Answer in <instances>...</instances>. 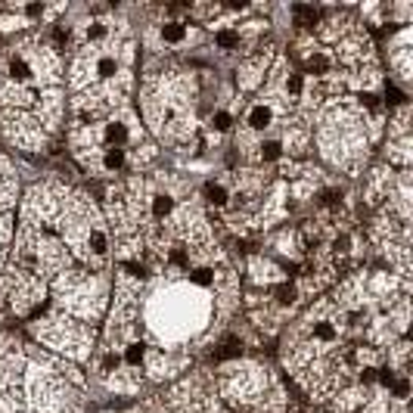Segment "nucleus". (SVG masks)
<instances>
[{"label": "nucleus", "instance_id": "nucleus-13", "mask_svg": "<svg viewBox=\"0 0 413 413\" xmlns=\"http://www.w3.org/2000/svg\"><path fill=\"white\" fill-rule=\"evenodd\" d=\"M208 196H211V202H224V190H221V186H208Z\"/></svg>", "mask_w": 413, "mask_h": 413}, {"label": "nucleus", "instance_id": "nucleus-8", "mask_svg": "<svg viewBox=\"0 0 413 413\" xmlns=\"http://www.w3.org/2000/svg\"><path fill=\"white\" fill-rule=\"evenodd\" d=\"M295 16L302 19V22H314V19H317V13H314L311 7H295Z\"/></svg>", "mask_w": 413, "mask_h": 413}, {"label": "nucleus", "instance_id": "nucleus-2", "mask_svg": "<svg viewBox=\"0 0 413 413\" xmlns=\"http://www.w3.org/2000/svg\"><path fill=\"white\" fill-rule=\"evenodd\" d=\"M171 208H174V202H171L168 196H156V202H153V211H156V217H165Z\"/></svg>", "mask_w": 413, "mask_h": 413}, {"label": "nucleus", "instance_id": "nucleus-12", "mask_svg": "<svg viewBox=\"0 0 413 413\" xmlns=\"http://www.w3.org/2000/svg\"><path fill=\"white\" fill-rule=\"evenodd\" d=\"M214 128H217V131H227V128H230V115H227V112H221V115L214 118Z\"/></svg>", "mask_w": 413, "mask_h": 413}, {"label": "nucleus", "instance_id": "nucleus-7", "mask_svg": "<svg viewBox=\"0 0 413 413\" xmlns=\"http://www.w3.org/2000/svg\"><path fill=\"white\" fill-rule=\"evenodd\" d=\"M261 156H264L268 162L280 159V143H277V140H274V143H264V146H261Z\"/></svg>", "mask_w": 413, "mask_h": 413}, {"label": "nucleus", "instance_id": "nucleus-3", "mask_svg": "<svg viewBox=\"0 0 413 413\" xmlns=\"http://www.w3.org/2000/svg\"><path fill=\"white\" fill-rule=\"evenodd\" d=\"M125 360L137 367V363L143 360V345H140V342H131V345H128V351H125Z\"/></svg>", "mask_w": 413, "mask_h": 413}, {"label": "nucleus", "instance_id": "nucleus-11", "mask_svg": "<svg viewBox=\"0 0 413 413\" xmlns=\"http://www.w3.org/2000/svg\"><path fill=\"white\" fill-rule=\"evenodd\" d=\"M165 37H168V41H180V37H183V28H180V25H168V28H165Z\"/></svg>", "mask_w": 413, "mask_h": 413}, {"label": "nucleus", "instance_id": "nucleus-6", "mask_svg": "<svg viewBox=\"0 0 413 413\" xmlns=\"http://www.w3.org/2000/svg\"><path fill=\"white\" fill-rule=\"evenodd\" d=\"M10 71H13V78H16V81H28V75H31V71H28V65H25L22 59H19V62H13V65H10Z\"/></svg>", "mask_w": 413, "mask_h": 413}, {"label": "nucleus", "instance_id": "nucleus-9", "mask_svg": "<svg viewBox=\"0 0 413 413\" xmlns=\"http://www.w3.org/2000/svg\"><path fill=\"white\" fill-rule=\"evenodd\" d=\"M236 41H239V37H236L233 31H224V34L217 37V44H221V47H236Z\"/></svg>", "mask_w": 413, "mask_h": 413}, {"label": "nucleus", "instance_id": "nucleus-1", "mask_svg": "<svg viewBox=\"0 0 413 413\" xmlns=\"http://www.w3.org/2000/svg\"><path fill=\"white\" fill-rule=\"evenodd\" d=\"M271 122V109H264V106H255L252 112H249V125L252 128H264Z\"/></svg>", "mask_w": 413, "mask_h": 413}, {"label": "nucleus", "instance_id": "nucleus-4", "mask_svg": "<svg viewBox=\"0 0 413 413\" xmlns=\"http://www.w3.org/2000/svg\"><path fill=\"white\" fill-rule=\"evenodd\" d=\"M122 162H125V153H122V149H109V156H106V168H109V171H115Z\"/></svg>", "mask_w": 413, "mask_h": 413}, {"label": "nucleus", "instance_id": "nucleus-5", "mask_svg": "<svg viewBox=\"0 0 413 413\" xmlns=\"http://www.w3.org/2000/svg\"><path fill=\"white\" fill-rule=\"evenodd\" d=\"M106 140H109V143H122V140H125V128H122V125H109V128H106Z\"/></svg>", "mask_w": 413, "mask_h": 413}, {"label": "nucleus", "instance_id": "nucleus-10", "mask_svg": "<svg viewBox=\"0 0 413 413\" xmlns=\"http://www.w3.org/2000/svg\"><path fill=\"white\" fill-rule=\"evenodd\" d=\"M277 295H280V302H283V305H289L292 298H295V286H280V292H277Z\"/></svg>", "mask_w": 413, "mask_h": 413}, {"label": "nucleus", "instance_id": "nucleus-14", "mask_svg": "<svg viewBox=\"0 0 413 413\" xmlns=\"http://www.w3.org/2000/svg\"><path fill=\"white\" fill-rule=\"evenodd\" d=\"M193 280H196V283H208L211 277H208V271H196V274H193Z\"/></svg>", "mask_w": 413, "mask_h": 413}]
</instances>
